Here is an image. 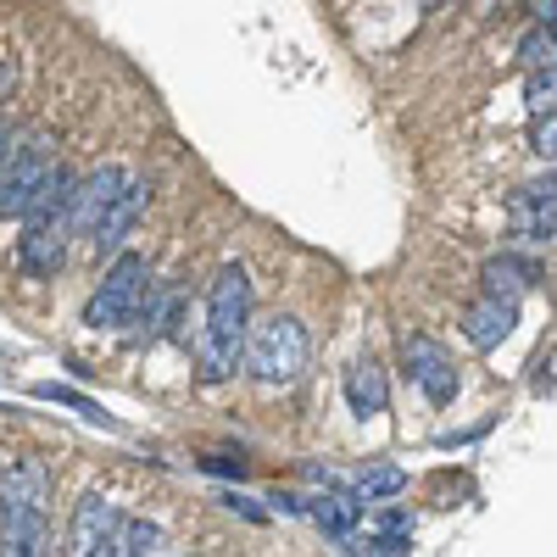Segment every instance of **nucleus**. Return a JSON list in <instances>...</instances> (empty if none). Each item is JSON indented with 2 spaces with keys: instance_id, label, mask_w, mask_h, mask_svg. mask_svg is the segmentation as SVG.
I'll use <instances>...</instances> for the list:
<instances>
[{
  "instance_id": "2eb2a0df",
  "label": "nucleus",
  "mask_w": 557,
  "mask_h": 557,
  "mask_svg": "<svg viewBox=\"0 0 557 557\" xmlns=\"http://www.w3.org/2000/svg\"><path fill=\"white\" fill-rule=\"evenodd\" d=\"M307 513H312V524H318L323 535L341 541V535H351V530L362 524V496H357V491H323Z\"/></svg>"
},
{
  "instance_id": "a211bd4d",
  "label": "nucleus",
  "mask_w": 557,
  "mask_h": 557,
  "mask_svg": "<svg viewBox=\"0 0 557 557\" xmlns=\"http://www.w3.org/2000/svg\"><path fill=\"white\" fill-rule=\"evenodd\" d=\"M162 546H168L162 524H151V519H123V530H117V557H146V552H162Z\"/></svg>"
},
{
  "instance_id": "6ab92c4d",
  "label": "nucleus",
  "mask_w": 557,
  "mask_h": 557,
  "mask_svg": "<svg viewBox=\"0 0 557 557\" xmlns=\"http://www.w3.org/2000/svg\"><path fill=\"white\" fill-rule=\"evenodd\" d=\"M396 491H407V474H401V469H362V474H357V496H362V502H385V496H396Z\"/></svg>"
},
{
  "instance_id": "ddd939ff",
  "label": "nucleus",
  "mask_w": 557,
  "mask_h": 557,
  "mask_svg": "<svg viewBox=\"0 0 557 557\" xmlns=\"http://www.w3.org/2000/svg\"><path fill=\"white\" fill-rule=\"evenodd\" d=\"M346 401H351V412H357V418H380V412L391 407L385 368H380L374 357H357V362L346 368Z\"/></svg>"
},
{
  "instance_id": "7ed1b4c3",
  "label": "nucleus",
  "mask_w": 557,
  "mask_h": 557,
  "mask_svg": "<svg viewBox=\"0 0 557 557\" xmlns=\"http://www.w3.org/2000/svg\"><path fill=\"white\" fill-rule=\"evenodd\" d=\"M307 351H312V341H307V330H301V318H290V312L251 318V323H246V341H240V362L251 368L262 385H290V380H301Z\"/></svg>"
},
{
  "instance_id": "aec40b11",
  "label": "nucleus",
  "mask_w": 557,
  "mask_h": 557,
  "mask_svg": "<svg viewBox=\"0 0 557 557\" xmlns=\"http://www.w3.org/2000/svg\"><path fill=\"white\" fill-rule=\"evenodd\" d=\"M519 62H524V73H530V67H552V23H535V28L519 39Z\"/></svg>"
},
{
  "instance_id": "a878e982",
  "label": "nucleus",
  "mask_w": 557,
  "mask_h": 557,
  "mask_svg": "<svg viewBox=\"0 0 557 557\" xmlns=\"http://www.w3.org/2000/svg\"><path fill=\"white\" fill-rule=\"evenodd\" d=\"M424 7H435V0H424Z\"/></svg>"
},
{
  "instance_id": "9b49d317",
  "label": "nucleus",
  "mask_w": 557,
  "mask_h": 557,
  "mask_svg": "<svg viewBox=\"0 0 557 557\" xmlns=\"http://www.w3.org/2000/svg\"><path fill=\"white\" fill-rule=\"evenodd\" d=\"M117 184H123L117 168H96L84 184L73 178V201H67V228H73V235H89V228H96V218H101L107 201L117 196Z\"/></svg>"
},
{
  "instance_id": "0eeeda50",
  "label": "nucleus",
  "mask_w": 557,
  "mask_h": 557,
  "mask_svg": "<svg viewBox=\"0 0 557 557\" xmlns=\"http://www.w3.org/2000/svg\"><path fill=\"white\" fill-rule=\"evenodd\" d=\"M117 530H123V513L101 496V491H89L78 502V513H73V546L78 557H117Z\"/></svg>"
},
{
  "instance_id": "9d476101",
  "label": "nucleus",
  "mask_w": 557,
  "mask_h": 557,
  "mask_svg": "<svg viewBox=\"0 0 557 557\" xmlns=\"http://www.w3.org/2000/svg\"><path fill=\"white\" fill-rule=\"evenodd\" d=\"M513 323H519V301L485 290L469 312H462V335H469V346H480V351H496L507 335H513Z\"/></svg>"
},
{
  "instance_id": "423d86ee",
  "label": "nucleus",
  "mask_w": 557,
  "mask_h": 557,
  "mask_svg": "<svg viewBox=\"0 0 557 557\" xmlns=\"http://www.w3.org/2000/svg\"><path fill=\"white\" fill-rule=\"evenodd\" d=\"M407 380L424 391L435 407H446V401H457V362H451V351L441 346V341H430V335H407Z\"/></svg>"
},
{
  "instance_id": "f03ea898",
  "label": "nucleus",
  "mask_w": 557,
  "mask_h": 557,
  "mask_svg": "<svg viewBox=\"0 0 557 557\" xmlns=\"http://www.w3.org/2000/svg\"><path fill=\"white\" fill-rule=\"evenodd\" d=\"M51 469L39 457H23L0 474V541L17 557L45 552V513H51Z\"/></svg>"
},
{
  "instance_id": "4468645a",
  "label": "nucleus",
  "mask_w": 557,
  "mask_h": 557,
  "mask_svg": "<svg viewBox=\"0 0 557 557\" xmlns=\"http://www.w3.org/2000/svg\"><path fill=\"white\" fill-rule=\"evenodd\" d=\"M480 278H485V290H491V296L519 301L524 290H535V285H541V268H535L530 257H491V262L480 268Z\"/></svg>"
},
{
  "instance_id": "6e6552de",
  "label": "nucleus",
  "mask_w": 557,
  "mask_h": 557,
  "mask_svg": "<svg viewBox=\"0 0 557 557\" xmlns=\"http://www.w3.org/2000/svg\"><path fill=\"white\" fill-rule=\"evenodd\" d=\"M507 223H513V235H524L535 246L557 235V184H552V173L535 178V184H519L513 201H507Z\"/></svg>"
},
{
  "instance_id": "393cba45",
  "label": "nucleus",
  "mask_w": 557,
  "mask_h": 557,
  "mask_svg": "<svg viewBox=\"0 0 557 557\" xmlns=\"http://www.w3.org/2000/svg\"><path fill=\"white\" fill-rule=\"evenodd\" d=\"M7 146H12V123H0V157H7Z\"/></svg>"
},
{
  "instance_id": "5701e85b",
  "label": "nucleus",
  "mask_w": 557,
  "mask_h": 557,
  "mask_svg": "<svg viewBox=\"0 0 557 557\" xmlns=\"http://www.w3.org/2000/svg\"><path fill=\"white\" fill-rule=\"evenodd\" d=\"M201 469H207V474H235V480H246V457H207Z\"/></svg>"
},
{
  "instance_id": "f8f14e48",
  "label": "nucleus",
  "mask_w": 557,
  "mask_h": 557,
  "mask_svg": "<svg viewBox=\"0 0 557 557\" xmlns=\"http://www.w3.org/2000/svg\"><path fill=\"white\" fill-rule=\"evenodd\" d=\"M67 235L73 228L67 223H23V240H17V262L28 273H57L67 262Z\"/></svg>"
},
{
  "instance_id": "1a4fd4ad",
  "label": "nucleus",
  "mask_w": 557,
  "mask_h": 557,
  "mask_svg": "<svg viewBox=\"0 0 557 557\" xmlns=\"http://www.w3.org/2000/svg\"><path fill=\"white\" fill-rule=\"evenodd\" d=\"M146 201H151V184L123 173L117 196L107 201V212L96 218V228H89V240H96V251H117V246L128 240V228H134L139 218H146Z\"/></svg>"
},
{
  "instance_id": "4be33fe9",
  "label": "nucleus",
  "mask_w": 557,
  "mask_h": 557,
  "mask_svg": "<svg viewBox=\"0 0 557 557\" xmlns=\"http://www.w3.org/2000/svg\"><path fill=\"white\" fill-rule=\"evenodd\" d=\"M223 507H228V513H240V519H251V524H268V507H257L251 496H235V491H228Z\"/></svg>"
},
{
  "instance_id": "dca6fc26",
  "label": "nucleus",
  "mask_w": 557,
  "mask_h": 557,
  "mask_svg": "<svg viewBox=\"0 0 557 557\" xmlns=\"http://www.w3.org/2000/svg\"><path fill=\"white\" fill-rule=\"evenodd\" d=\"M34 396H39V401H57V407H73L78 418H89V424H101V430H117V418H112V412H101V401H89V396H84V391H73V385L45 380V385H34Z\"/></svg>"
},
{
  "instance_id": "20e7f679",
  "label": "nucleus",
  "mask_w": 557,
  "mask_h": 557,
  "mask_svg": "<svg viewBox=\"0 0 557 557\" xmlns=\"http://www.w3.org/2000/svg\"><path fill=\"white\" fill-rule=\"evenodd\" d=\"M146 290H151V262L139 257V251H123L112 268H107V278H101V290L89 296V307H84V323L89 330H123V323H134V312H139V301H146Z\"/></svg>"
},
{
  "instance_id": "412c9836",
  "label": "nucleus",
  "mask_w": 557,
  "mask_h": 557,
  "mask_svg": "<svg viewBox=\"0 0 557 557\" xmlns=\"http://www.w3.org/2000/svg\"><path fill=\"white\" fill-rule=\"evenodd\" d=\"M552 101H557L552 67H530V78H524V107H530L535 117H546V112H552Z\"/></svg>"
},
{
  "instance_id": "b1692460",
  "label": "nucleus",
  "mask_w": 557,
  "mask_h": 557,
  "mask_svg": "<svg viewBox=\"0 0 557 557\" xmlns=\"http://www.w3.org/2000/svg\"><path fill=\"white\" fill-rule=\"evenodd\" d=\"M535 151H541V157L552 162V112H546V123L535 128Z\"/></svg>"
},
{
  "instance_id": "f257e3e1",
  "label": "nucleus",
  "mask_w": 557,
  "mask_h": 557,
  "mask_svg": "<svg viewBox=\"0 0 557 557\" xmlns=\"http://www.w3.org/2000/svg\"><path fill=\"white\" fill-rule=\"evenodd\" d=\"M246 323H251V278L240 262L218 268L212 290H207V335L196 346V368L201 380L218 385L240 368V341H246Z\"/></svg>"
},
{
  "instance_id": "f3484780",
  "label": "nucleus",
  "mask_w": 557,
  "mask_h": 557,
  "mask_svg": "<svg viewBox=\"0 0 557 557\" xmlns=\"http://www.w3.org/2000/svg\"><path fill=\"white\" fill-rule=\"evenodd\" d=\"M346 546L341 552H357V557H407L412 552V530H374V535H341Z\"/></svg>"
},
{
  "instance_id": "39448f33",
  "label": "nucleus",
  "mask_w": 557,
  "mask_h": 557,
  "mask_svg": "<svg viewBox=\"0 0 557 557\" xmlns=\"http://www.w3.org/2000/svg\"><path fill=\"white\" fill-rule=\"evenodd\" d=\"M51 168H57V151L45 134L7 146V157H0V218H23L39 196V184L51 178Z\"/></svg>"
}]
</instances>
